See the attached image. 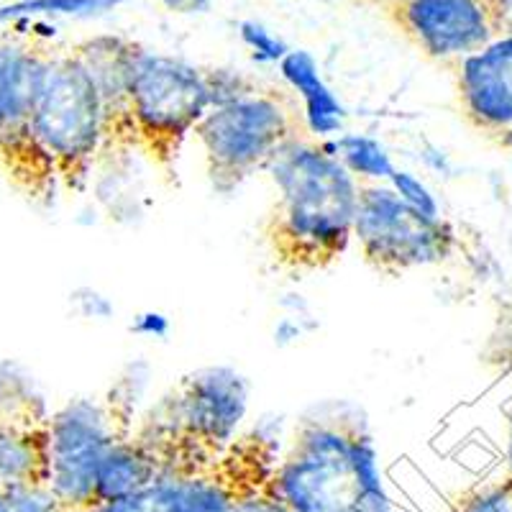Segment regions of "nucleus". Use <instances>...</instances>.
I'll return each mask as SVG.
<instances>
[{
	"label": "nucleus",
	"mask_w": 512,
	"mask_h": 512,
	"mask_svg": "<svg viewBox=\"0 0 512 512\" xmlns=\"http://www.w3.org/2000/svg\"><path fill=\"white\" fill-rule=\"evenodd\" d=\"M136 377H123L105 397H77L52 413V489L64 507L93 510L103 459L131 436L136 420Z\"/></svg>",
	"instance_id": "423d86ee"
},
{
	"label": "nucleus",
	"mask_w": 512,
	"mask_h": 512,
	"mask_svg": "<svg viewBox=\"0 0 512 512\" xmlns=\"http://www.w3.org/2000/svg\"><path fill=\"white\" fill-rule=\"evenodd\" d=\"M333 154L359 185H382L395 175L390 154L377 139L367 134H341L331 139Z\"/></svg>",
	"instance_id": "dca6fc26"
},
{
	"label": "nucleus",
	"mask_w": 512,
	"mask_h": 512,
	"mask_svg": "<svg viewBox=\"0 0 512 512\" xmlns=\"http://www.w3.org/2000/svg\"><path fill=\"white\" fill-rule=\"evenodd\" d=\"M354 241L361 259L384 277L443 264L459 249V233L446 218L423 216L390 185H359Z\"/></svg>",
	"instance_id": "1a4fd4ad"
},
{
	"label": "nucleus",
	"mask_w": 512,
	"mask_h": 512,
	"mask_svg": "<svg viewBox=\"0 0 512 512\" xmlns=\"http://www.w3.org/2000/svg\"><path fill=\"white\" fill-rule=\"evenodd\" d=\"M75 303H77V310H80L85 318H93V320H108L113 313H116L111 300H108L105 295H100L98 290H93V287H82V290H77Z\"/></svg>",
	"instance_id": "4be33fe9"
},
{
	"label": "nucleus",
	"mask_w": 512,
	"mask_h": 512,
	"mask_svg": "<svg viewBox=\"0 0 512 512\" xmlns=\"http://www.w3.org/2000/svg\"><path fill=\"white\" fill-rule=\"evenodd\" d=\"M280 454V441L267 431H244L200 472L162 479L100 512H236L272 479Z\"/></svg>",
	"instance_id": "0eeeda50"
},
{
	"label": "nucleus",
	"mask_w": 512,
	"mask_h": 512,
	"mask_svg": "<svg viewBox=\"0 0 512 512\" xmlns=\"http://www.w3.org/2000/svg\"><path fill=\"white\" fill-rule=\"evenodd\" d=\"M423 57L456 67L512 26V0H400L384 8Z\"/></svg>",
	"instance_id": "9d476101"
},
{
	"label": "nucleus",
	"mask_w": 512,
	"mask_h": 512,
	"mask_svg": "<svg viewBox=\"0 0 512 512\" xmlns=\"http://www.w3.org/2000/svg\"><path fill=\"white\" fill-rule=\"evenodd\" d=\"M67 512H80V510H70V507H67Z\"/></svg>",
	"instance_id": "2f4dec72"
},
{
	"label": "nucleus",
	"mask_w": 512,
	"mask_h": 512,
	"mask_svg": "<svg viewBox=\"0 0 512 512\" xmlns=\"http://www.w3.org/2000/svg\"><path fill=\"white\" fill-rule=\"evenodd\" d=\"M54 47L39 41L0 44V172L29 203L49 205L59 190L52 159L31 126L36 85Z\"/></svg>",
	"instance_id": "6e6552de"
},
{
	"label": "nucleus",
	"mask_w": 512,
	"mask_h": 512,
	"mask_svg": "<svg viewBox=\"0 0 512 512\" xmlns=\"http://www.w3.org/2000/svg\"><path fill=\"white\" fill-rule=\"evenodd\" d=\"M157 3L172 13H205L213 0H157Z\"/></svg>",
	"instance_id": "a878e982"
},
{
	"label": "nucleus",
	"mask_w": 512,
	"mask_h": 512,
	"mask_svg": "<svg viewBox=\"0 0 512 512\" xmlns=\"http://www.w3.org/2000/svg\"><path fill=\"white\" fill-rule=\"evenodd\" d=\"M192 136L203 146L213 190L228 195L310 134L297 95L259 82L244 98L210 108Z\"/></svg>",
	"instance_id": "7ed1b4c3"
},
{
	"label": "nucleus",
	"mask_w": 512,
	"mask_h": 512,
	"mask_svg": "<svg viewBox=\"0 0 512 512\" xmlns=\"http://www.w3.org/2000/svg\"><path fill=\"white\" fill-rule=\"evenodd\" d=\"M239 36L256 62L280 64L290 54V47L285 44V39L274 34V31H269L259 21H241Z\"/></svg>",
	"instance_id": "aec40b11"
},
{
	"label": "nucleus",
	"mask_w": 512,
	"mask_h": 512,
	"mask_svg": "<svg viewBox=\"0 0 512 512\" xmlns=\"http://www.w3.org/2000/svg\"><path fill=\"white\" fill-rule=\"evenodd\" d=\"M126 0H18L13 6L0 8L3 24H18L39 16H72V18H93L100 13L116 11Z\"/></svg>",
	"instance_id": "f3484780"
},
{
	"label": "nucleus",
	"mask_w": 512,
	"mask_h": 512,
	"mask_svg": "<svg viewBox=\"0 0 512 512\" xmlns=\"http://www.w3.org/2000/svg\"><path fill=\"white\" fill-rule=\"evenodd\" d=\"M448 512H512V477L466 489L451 500Z\"/></svg>",
	"instance_id": "a211bd4d"
},
{
	"label": "nucleus",
	"mask_w": 512,
	"mask_h": 512,
	"mask_svg": "<svg viewBox=\"0 0 512 512\" xmlns=\"http://www.w3.org/2000/svg\"><path fill=\"white\" fill-rule=\"evenodd\" d=\"M390 187L400 195L405 203L413 210L423 213L428 218H443L441 216V205H438L436 195L428 190L420 177H415L413 172H405V169H395V175L390 177Z\"/></svg>",
	"instance_id": "412c9836"
},
{
	"label": "nucleus",
	"mask_w": 512,
	"mask_h": 512,
	"mask_svg": "<svg viewBox=\"0 0 512 512\" xmlns=\"http://www.w3.org/2000/svg\"><path fill=\"white\" fill-rule=\"evenodd\" d=\"M52 413L29 377L0 364V487H49Z\"/></svg>",
	"instance_id": "9b49d317"
},
{
	"label": "nucleus",
	"mask_w": 512,
	"mask_h": 512,
	"mask_svg": "<svg viewBox=\"0 0 512 512\" xmlns=\"http://www.w3.org/2000/svg\"><path fill=\"white\" fill-rule=\"evenodd\" d=\"M249 408V384L236 369L208 367L187 374L152 405L177 431L213 454H223L239 436Z\"/></svg>",
	"instance_id": "f8f14e48"
},
{
	"label": "nucleus",
	"mask_w": 512,
	"mask_h": 512,
	"mask_svg": "<svg viewBox=\"0 0 512 512\" xmlns=\"http://www.w3.org/2000/svg\"><path fill=\"white\" fill-rule=\"evenodd\" d=\"M0 512H18L16 502H13L11 489L0 487Z\"/></svg>",
	"instance_id": "bb28decb"
},
{
	"label": "nucleus",
	"mask_w": 512,
	"mask_h": 512,
	"mask_svg": "<svg viewBox=\"0 0 512 512\" xmlns=\"http://www.w3.org/2000/svg\"><path fill=\"white\" fill-rule=\"evenodd\" d=\"M128 328H131V333H136L141 338H167L169 331H172V323L159 310H144V313L136 315L134 323Z\"/></svg>",
	"instance_id": "5701e85b"
},
{
	"label": "nucleus",
	"mask_w": 512,
	"mask_h": 512,
	"mask_svg": "<svg viewBox=\"0 0 512 512\" xmlns=\"http://www.w3.org/2000/svg\"><path fill=\"white\" fill-rule=\"evenodd\" d=\"M274 198L262 236L287 272H323L354 241L359 182L338 162L331 141H295L267 167Z\"/></svg>",
	"instance_id": "f257e3e1"
},
{
	"label": "nucleus",
	"mask_w": 512,
	"mask_h": 512,
	"mask_svg": "<svg viewBox=\"0 0 512 512\" xmlns=\"http://www.w3.org/2000/svg\"><path fill=\"white\" fill-rule=\"evenodd\" d=\"M303 336V315H287L280 320V326L274 328V341L280 346L295 344L297 338Z\"/></svg>",
	"instance_id": "393cba45"
},
{
	"label": "nucleus",
	"mask_w": 512,
	"mask_h": 512,
	"mask_svg": "<svg viewBox=\"0 0 512 512\" xmlns=\"http://www.w3.org/2000/svg\"><path fill=\"white\" fill-rule=\"evenodd\" d=\"M259 88V80L246 72L228 70V67H208V93H210V108H221V105L233 103V100L244 98Z\"/></svg>",
	"instance_id": "6ab92c4d"
},
{
	"label": "nucleus",
	"mask_w": 512,
	"mask_h": 512,
	"mask_svg": "<svg viewBox=\"0 0 512 512\" xmlns=\"http://www.w3.org/2000/svg\"><path fill=\"white\" fill-rule=\"evenodd\" d=\"M13 3H18V0H0V8H6V6H13Z\"/></svg>",
	"instance_id": "7c9ffc66"
},
{
	"label": "nucleus",
	"mask_w": 512,
	"mask_h": 512,
	"mask_svg": "<svg viewBox=\"0 0 512 512\" xmlns=\"http://www.w3.org/2000/svg\"><path fill=\"white\" fill-rule=\"evenodd\" d=\"M459 105L469 126L497 139L512 128V26L482 52L454 67Z\"/></svg>",
	"instance_id": "ddd939ff"
},
{
	"label": "nucleus",
	"mask_w": 512,
	"mask_h": 512,
	"mask_svg": "<svg viewBox=\"0 0 512 512\" xmlns=\"http://www.w3.org/2000/svg\"><path fill=\"white\" fill-rule=\"evenodd\" d=\"M287 512H392L367 423L356 413L303 418L272 472Z\"/></svg>",
	"instance_id": "f03ea898"
},
{
	"label": "nucleus",
	"mask_w": 512,
	"mask_h": 512,
	"mask_svg": "<svg viewBox=\"0 0 512 512\" xmlns=\"http://www.w3.org/2000/svg\"><path fill=\"white\" fill-rule=\"evenodd\" d=\"M208 111V67L139 44L128 80L131 146L164 180H175L182 146Z\"/></svg>",
	"instance_id": "39448f33"
},
{
	"label": "nucleus",
	"mask_w": 512,
	"mask_h": 512,
	"mask_svg": "<svg viewBox=\"0 0 512 512\" xmlns=\"http://www.w3.org/2000/svg\"><path fill=\"white\" fill-rule=\"evenodd\" d=\"M507 474L512 477V415H510V443H507Z\"/></svg>",
	"instance_id": "c756f323"
},
{
	"label": "nucleus",
	"mask_w": 512,
	"mask_h": 512,
	"mask_svg": "<svg viewBox=\"0 0 512 512\" xmlns=\"http://www.w3.org/2000/svg\"><path fill=\"white\" fill-rule=\"evenodd\" d=\"M356 3H364V6H374L379 11H384V8L392 6V3H400V0H356Z\"/></svg>",
	"instance_id": "cd10ccee"
},
{
	"label": "nucleus",
	"mask_w": 512,
	"mask_h": 512,
	"mask_svg": "<svg viewBox=\"0 0 512 512\" xmlns=\"http://www.w3.org/2000/svg\"><path fill=\"white\" fill-rule=\"evenodd\" d=\"M236 512H287V507L282 505V500L272 487V479H269L262 489H256L254 495L246 497Z\"/></svg>",
	"instance_id": "b1692460"
},
{
	"label": "nucleus",
	"mask_w": 512,
	"mask_h": 512,
	"mask_svg": "<svg viewBox=\"0 0 512 512\" xmlns=\"http://www.w3.org/2000/svg\"><path fill=\"white\" fill-rule=\"evenodd\" d=\"M280 72L303 105L308 134L318 141H331L333 136L338 139L344 131L346 108L326 85L313 54L305 49H290V54L280 62Z\"/></svg>",
	"instance_id": "2eb2a0df"
},
{
	"label": "nucleus",
	"mask_w": 512,
	"mask_h": 512,
	"mask_svg": "<svg viewBox=\"0 0 512 512\" xmlns=\"http://www.w3.org/2000/svg\"><path fill=\"white\" fill-rule=\"evenodd\" d=\"M77 54L88 64L103 100V159H118L134 152L128 126V80L139 41L126 36L100 34L77 41Z\"/></svg>",
	"instance_id": "4468645a"
},
{
	"label": "nucleus",
	"mask_w": 512,
	"mask_h": 512,
	"mask_svg": "<svg viewBox=\"0 0 512 512\" xmlns=\"http://www.w3.org/2000/svg\"><path fill=\"white\" fill-rule=\"evenodd\" d=\"M31 126L59 187L82 195L103 157V100L75 44L52 49L36 85Z\"/></svg>",
	"instance_id": "20e7f679"
},
{
	"label": "nucleus",
	"mask_w": 512,
	"mask_h": 512,
	"mask_svg": "<svg viewBox=\"0 0 512 512\" xmlns=\"http://www.w3.org/2000/svg\"><path fill=\"white\" fill-rule=\"evenodd\" d=\"M62 512H67V507H64V510H62Z\"/></svg>",
	"instance_id": "473e14b6"
},
{
	"label": "nucleus",
	"mask_w": 512,
	"mask_h": 512,
	"mask_svg": "<svg viewBox=\"0 0 512 512\" xmlns=\"http://www.w3.org/2000/svg\"><path fill=\"white\" fill-rule=\"evenodd\" d=\"M497 144H500L502 149H510V152H512V128H510V131H505V134L497 136Z\"/></svg>",
	"instance_id": "c85d7f7f"
}]
</instances>
